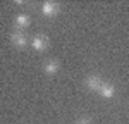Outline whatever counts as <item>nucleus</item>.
<instances>
[{
	"instance_id": "1",
	"label": "nucleus",
	"mask_w": 129,
	"mask_h": 124,
	"mask_svg": "<svg viewBox=\"0 0 129 124\" xmlns=\"http://www.w3.org/2000/svg\"><path fill=\"white\" fill-rule=\"evenodd\" d=\"M31 47L36 52H45L50 47V38L47 35H36V36L31 40Z\"/></svg>"
},
{
	"instance_id": "7",
	"label": "nucleus",
	"mask_w": 129,
	"mask_h": 124,
	"mask_svg": "<svg viewBox=\"0 0 129 124\" xmlns=\"http://www.w3.org/2000/svg\"><path fill=\"white\" fill-rule=\"evenodd\" d=\"M115 86L112 84V83H103L102 86H100V90H98V93L103 97V98H114L115 97Z\"/></svg>"
},
{
	"instance_id": "5",
	"label": "nucleus",
	"mask_w": 129,
	"mask_h": 124,
	"mask_svg": "<svg viewBox=\"0 0 129 124\" xmlns=\"http://www.w3.org/2000/svg\"><path fill=\"white\" fill-rule=\"evenodd\" d=\"M59 71H60V62L57 59H50L43 64V72L47 76H55Z\"/></svg>"
},
{
	"instance_id": "4",
	"label": "nucleus",
	"mask_w": 129,
	"mask_h": 124,
	"mask_svg": "<svg viewBox=\"0 0 129 124\" xmlns=\"http://www.w3.org/2000/svg\"><path fill=\"white\" fill-rule=\"evenodd\" d=\"M102 84H103V81H102V78H100L98 74H88L84 78V86L89 91H98Z\"/></svg>"
},
{
	"instance_id": "3",
	"label": "nucleus",
	"mask_w": 129,
	"mask_h": 124,
	"mask_svg": "<svg viewBox=\"0 0 129 124\" xmlns=\"http://www.w3.org/2000/svg\"><path fill=\"white\" fill-rule=\"evenodd\" d=\"M40 9H41V14H43V16H47V17H55L60 12V4H57V2H43Z\"/></svg>"
},
{
	"instance_id": "2",
	"label": "nucleus",
	"mask_w": 129,
	"mask_h": 124,
	"mask_svg": "<svg viewBox=\"0 0 129 124\" xmlns=\"http://www.w3.org/2000/svg\"><path fill=\"white\" fill-rule=\"evenodd\" d=\"M10 43L16 47V48H24L26 45H28V36L24 35V31H12L10 33Z\"/></svg>"
},
{
	"instance_id": "6",
	"label": "nucleus",
	"mask_w": 129,
	"mask_h": 124,
	"mask_svg": "<svg viewBox=\"0 0 129 124\" xmlns=\"http://www.w3.org/2000/svg\"><path fill=\"white\" fill-rule=\"evenodd\" d=\"M31 24V17L28 14H17L16 16V21H14V26L17 31H24V28H28Z\"/></svg>"
},
{
	"instance_id": "8",
	"label": "nucleus",
	"mask_w": 129,
	"mask_h": 124,
	"mask_svg": "<svg viewBox=\"0 0 129 124\" xmlns=\"http://www.w3.org/2000/svg\"><path fill=\"white\" fill-rule=\"evenodd\" d=\"M74 124H91V119H89L88 115H84V117H79Z\"/></svg>"
}]
</instances>
